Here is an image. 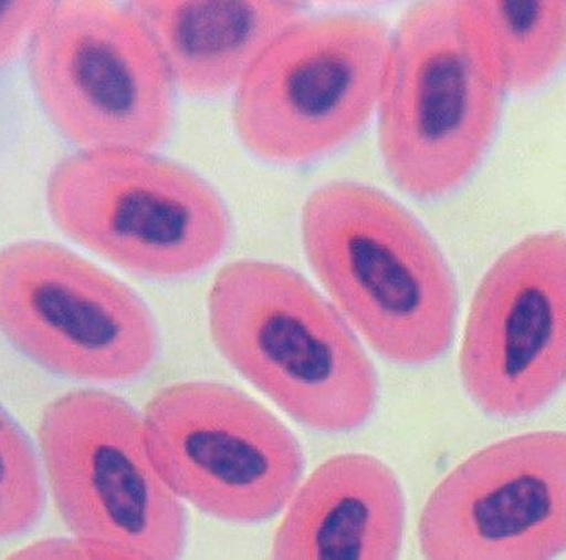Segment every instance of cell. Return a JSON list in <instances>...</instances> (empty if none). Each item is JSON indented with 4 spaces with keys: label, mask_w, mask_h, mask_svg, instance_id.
Masks as SVG:
<instances>
[{
    "label": "cell",
    "mask_w": 566,
    "mask_h": 560,
    "mask_svg": "<svg viewBox=\"0 0 566 560\" xmlns=\"http://www.w3.org/2000/svg\"><path fill=\"white\" fill-rule=\"evenodd\" d=\"M454 12L471 56L502 93L542 90L564 63L565 2L478 0L455 2Z\"/></svg>",
    "instance_id": "obj_14"
},
{
    "label": "cell",
    "mask_w": 566,
    "mask_h": 560,
    "mask_svg": "<svg viewBox=\"0 0 566 560\" xmlns=\"http://www.w3.org/2000/svg\"><path fill=\"white\" fill-rule=\"evenodd\" d=\"M406 504L397 475L366 454L329 458L301 487L272 543L279 560H391Z\"/></svg>",
    "instance_id": "obj_12"
},
{
    "label": "cell",
    "mask_w": 566,
    "mask_h": 560,
    "mask_svg": "<svg viewBox=\"0 0 566 560\" xmlns=\"http://www.w3.org/2000/svg\"><path fill=\"white\" fill-rule=\"evenodd\" d=\"M502 108L503 93L461 38L454 3L409 8L378 98V145L398 188L424 201L460 189L492 146Z\"/></svg>",
    "instance_id": "obj_6"
},
{
    "label": "cell",
    "mask_w": 566,
    "mask_h": 560,
    "mask_svg": "<svg viewBox=\"0 0 566 560\" xmlns=\"http://www.w3.org/2000/svg\"><path fill=\"white\" fill-rule=\"evenodd\" d=\"M142 422L148 457L169 490L227 523L271 520L304 474L289 427L228 384H170L148 401Z\"/></svg>",
    "instance_id": "obj_8"
},
{
    "label": "cell",
    "mask_w": 566,
    "mask_h": 560,
    "mask_svg": "<svg viewBox=\"0 0 566 560\" xmlns=\"http://www.w3.org/2000/svg\"><path fill=\"white\" fill-rule=\"evenodd\" d=\"M45 195L63 234L145 278L195 277L223 255L232 236L218 191L150 152L75 153L49 174Z\"/></svg>",
    "instance_id": "obj_4"
},
{
    "label": "cell",
    "mask_w": 566,
    "mask_h": 560,
    "mask_svg": "<svg viewBox=\"0 0 566 560\" xmlns=\"http://www.w3.org/2000/svg\"><path fill=\"white\" fill-rule=\"evenodd\" d=\"M391 35L376 14H305L280 32L239 82L241 144L273 166L334 155L360 134L380 98Z\"/></svg>",
    "instance_id": "obj_3"
},
{
    "label": "cell",
    "mask_w": 566,
    "mask_h": 560,
    "mask_svg": "<svg viewBox=\"0 0 566 560\" xmlns=\"http://www.w3.org/2000/svg\"><path fill=\"white\" fill-rule=\"evenodd\" d=\"M13 559H91L90 553L75 538H49L38 541L12 554Z\"/></svg>",
    "instance_id": "obj_17"
},
{
    "label": "cell",
    "mask_w": 566,
    "mask_h": 560,
    "mask_svg": "<svg viewBox=\"0 0 566 560\" xmlns=\"http://www.w3.org/2000/svg\"><path fill=\"white\" fill-rule=\"evenodd\" d=\"M301 235L313 272L376 353L406 366L447 353L458 288L408 208L374 186L333 180L307 196Z\"/></svg>",
    "instance_id": "obj_1"
},
{
    "label": "cell",
    "mask_w": 566,
    "mask_h": 560,
    "mask_svg": "<svg viewBox=\"0 0 566 560\" xmlns=\"http://www.w3.org/2000/svg\"><path fill=\"white\" fill-rule=\"evenodd\" d=\"M566 436L533 432L492 444L452 470L422 509L432 560H546L566 543Z\"/></svg>",
    "instance_id": "obj_11"
},
{
    "label": "cell",
    "mask_w": 566,
    "mask_h": 560,
    "mask_svg": "<svg viewBox=\"0 0 566 560\" xmlns=\"http://www.w3.org/2000/svg\"><path fill=\"white\" fill-rule=\"evenodd\" d=\"M51 2H0V71L18 56Z\"/></svg>",
    "instance_id": "obj_16"
},
{
    "label": "cell",
    "mask_w": 566,
    "mask_h": 560,
    "mask_svg": "<svg viewBox=\"0 0 566 560\" xmlns=\"http://www.w3.org/2000/svg\"><path fill=\"white\" fill-rule=\"evenodd\" d=\"M29 74L54 128L82 151L151 152L172 131V79L129 8L49 3L30 37Z\"/></svg>",
    "instance_id": "obj_7"
},
{
    "label": "cell",
    "mask_w": 566,
    "mask_h": 560,
    "mask_svg": "<svg viewBox=\"0 0 566 560\" xmlns=\"http://www.w3.org/2000/svg\"><path fill=\"white\" fill-rule=\"evenodd\" d=\"M38 443L54 505L91 559L185 553V509L154 469L142 416L124 398L60 395L43 411Z\"/></svg>",
    "instance_id": "obj_5"
},
{
    "label": "cell",
    "mask_w": 566,
    "mask_h": 560,
    "mask_svg": "<svg viewBox=\"0 0 566 560\" xmlns=\"http://www.w3.org/2000/svg\"><path fill=\"white\" fill-rule=\"evenodd\" d=\"M186 95L210 98L239 85L263 49L304 18L300 2H132Z\"/></svg>",
    "instance_id": "obj_13"
},
{
    "label": "cell",
    "mask_w": 566,
    "mask_h": 560,
    "mask_svg": "<svg viewBox=\"0 0 566 560\" xmlns=\"http://www.w3.org/2000/svg\"><path fill=\"white\" fill-rule=\"evenodd\" d=\"M45 501V483L34 444L0 405V541L34 529Z\"/></svg>",
    "instance_id": "obj_15"
},
{
    "label": "cell",
    "mask_w": 566,
    "mask_h": 560,
    "mask_svg": "<svg viewBox=\"0 0 566 560\" xmlns=\"http://www.w3.org/2000/svg\"><path fill=\"white\" fill-rule=\"evenodd\" d=\"M0 333L53 375L95 384L136 381L159 348L156 318L128 284L43 240L0 250Z\"/></svg>",
    "instance_id": "obj_9"
},
{
    "label": "cell",
    "mask_w": 566,
    "mask_h": 560,
    "mask_svg": "<svg viewBox=\"0 0 566 560\" xmlns=\"http://www.w3.org/2000/svg\"><path fill=\"white\" fill-rule=\"evenodd\" d=\"M223 359L307 429L344 435L376 411L378 378L359 340L310 280L282 263H228L208 294Z\"/></svg>",
    "instance_id": "obj_2"
},
{
    "label": "cell",
    "mask_w": 566,
    "mask_h": 560,
    "mask_svg": "<svg viewBox=\"0 0 566 560\" xmlns=\"http://www.w3.org/2000/svg\"><path fill=\"white\" fill-rule=\"evenodd\" d=\"M566 373V241L526 236L503 252L472 300L460 376L478 408L500 421L541 411Z\"/></svg>",
    "instance_id": "obj_10"
}]
</instances>
